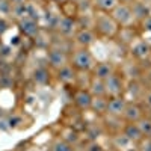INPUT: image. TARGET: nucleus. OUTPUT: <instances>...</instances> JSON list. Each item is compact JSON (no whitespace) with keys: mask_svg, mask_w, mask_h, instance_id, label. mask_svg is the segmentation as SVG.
<instances>
[{"mask_svg":"<svg viewBox=\"0 0 151 151\" xmlns=\"http://www.w3.org/2000/svg\"><path fill=\"white\" fill-rule=\"evenodd\" d=\"M130 53L136 59H145L151 55V47L145 41H136L130 47Z\"/></svg>","mask_w":151,"mask_h":151,"instance_id":"2eb2a0df","label":"nucleus"},{"mask_svg":"<svg viewBox=\"0 0 151 151\" xmlns=\"http://www.w3.org/2000/svg\"><path fill=\"white\" fill-rule=\"evenodd\" d=\"M52 151H74V145L68 144L62 137H56L52 144Z\"/></svg>","mask_w":151,"mask_h":151,"instance_id":"b1692460","label":"nucleus"},{"mask_svg":"<svg viewBox=\"0 0 151 151\" xmlns=\"http://www.w3.org/2000/svg\"><path fill=\"white\" fill-rule=\"evenodd\" d=\"M137 151H151V137H144L137 144Z\"/></svg>","mask_w":151,"mask_h":151,"instance_id":"a878e982","label":"nucleus"},{"mask_svg":"<svg viewBox=\"0 0 151 151\" xmlns=\"http://www.w3.org/2000/svg\"><path fill=\"white\" fill-rule=\"evenodd\" d=\"M144 116V109L139 103L136 101H129L125 106V110L122 113V119L125 122H137Z\"/></svg>","mask_w":151,"mask_h":151,"instance_id":"1a4fd4ad","label":"nucleus"},{"mask_svg":"<svg viewBox=\"0 0 151 151\" xmlns=\"http://www.w3.org/2000/svg\"><path fill=\"white\" fill-rule=\"evenodd\" d=\"M83 151H104V150H103V147L100 145L97 141H91V142L86 144V147H85Z\"/></svg>","mask_w":151,"mask_h":151,"instance_id":"cd10ccee","label":"nucleus"},{"mask_svg":"<svg viewBox=\"0 0 151 151\" xmlns=\"http://www.w3.org/2000/svg\"><path fill=\"white\" fill-rule=\"evenodd\" d=\"M142 23V27L147 30V32H151V15H148L145 20H142L141 21Z\"/></svg>","mask_w":151,"mask_h":151,"instance_id":"c756f323","label":"nucleus"},{"mask_svg":"<svg viewBox=\"0 0 151 151\" xmlns=\"http://www.w3.org/2000/svg\"><path fill=\"white\" fill-rule=\"evenodd\" d=\"M127 100L125 97H112L107 100V110H106V115L110 116H118L122 118V113L125 110V106H127Z\"/></svg>","mask_w":151,"mask_h":151,"instance_id":"0eeeda50","label":"nucleus"},{"mask_svg":"<svg viewBox=\"0 0 151 151\" xmlns=\"http://www.w3.org/2000/svg\"><path fill=\"white\" fill-rule=\"evenodd\" d=\"M104 89H106V97H121L125 91V82L122 74H118L116 71L104 80Z\"/></svg>","mask_w":151,"mask_h":151,"instance_id":"20e7f679","label":"nucleus"},{"mask_svg":"<svg viewBox=\"0 0 151 151\" xmlns=\"http://www.w3.org/2000/svg\"><path fill=\"white\" fill-rule=\"evenodd\" d=\"M110 15L121 27H132L133 23L136 21L130 5H124V3H118L115 6V9L110 12Z\"/></svg>","mask_w":151,"mask_h":151,"instance_id":"7ed1b4c3","label":"nucleus"},{"mask_svg":"<svg viewBox=\"0 0 151 151\" xmlns=\"http://www.w3.org/2000/svg\"><path fill=\"white\" fill-rule=\"evenodd\" d=\"M134 0H118V3H124V5H132Z\"/></svg>","mask_w":151,"mask_h":151,"instance_id":"2f4dec72","label":"nucleus"},{"mask_svg":"<svg viewBox=\"0 0 151 151\" xmlns=\"http://www.w3.org/2000/svg\"><path fill=\"white\" fill-rule=\"evenodd\" d=\"M92 5L97 11L101 12H110L115 9V6L118 5V0H92Z\"/></svg>","mask_w":151,"mask_h":151,"instance_id":"aec40b11","label":"nucleus"},{"mask_svg":"<svg viewBox=\"0 0 151 151\" xmlns=\"http://www.w3.org/2000/svg\"><path fill=\"white\" fill-rule=\"evenodd\" d=\"M20 29H21V32L24 35H27V36H36L38 32H40V26H38L36 20H33L30 17H26V18L20 20Z\"/></svg>","mask_w":151,"mask_h":151,"instance_id":"dca6fc26","label":"nucleus"},{"mask_svg":"<svg viewBox=\"0 0 151 151\" xmlns=\"http://www.w3.org/2000/svg\"><path fill=\"white\" fill-rule=\"evenodd\" d=\"M70 64L77 70V71H85L89 73L92 71L94 65H95V59L92 56V53L89 52V48H74L73 53L70 56Z\"/></svg>","mask_w":151,"mask_h":151,"instance_id":"f03ea898","label":"nucleus"},{"mask_svg":"<svg viewBox=\"0 0 151 151\" xmlns=\"http://www.w3.org/2000/svg\"><path fill=\"white\" fill-rule=\"evenodd\" d=\"M65 134L68 133V136H60L62 139H65L68 144H71V145H76L79 141H80V136H79V133L76 132V130H73V129H65V132H64Z\"/></svg>","mask_w":151,"mask_h":151,"instance_id":"393cba45","label":"nucleus"},{"mask_svg":"<svg viewBox=\"0 0 151 151\" xmlns=\"http://www.w3.org/2000/svg\"><path fill=\"white\" fill-rule=\"evenodd\" d=\"M94 30L101 35L104 38H113L116 36L119 32V26L116 21L112 18L109 12H101V11H95L94 15Z\"/></svg>","mask_w":151,"mask_h":151,"instance_id":"f257e3e1","label":"nucleus"},{"mask_svg":"<svg viewBox=\"0 0 151 151\" xmlns=\"http://www.w3.org/2000/svg\"><path fill=\"white\" fill-rule=\"evenodd\" d=\"M142 100H144V106H147L148 109H151V89H148V91L144 92Z\"/></svg>","mask_w":151,"mask_h":151,"instance_id":"c85d7f7f","label":"nucleus"},{"mask_svg":"<svg viewBox=\"0 0 151 151\" xmlns=\"http://www.w3.org/2000/svg\"><path fill=\"white\" fill-rule=\"evenodd\" d=\"M107 97H92V103H91V110L97 115H106L107 110Z\"/></svg>","mask_w":151,"mask_h":151,"instance_id":"a211bd4d","label":"nucleus"},{"mask_svg":"<svg viewBox=\"0 0 151 151\" xmlns=\"http://www.w3.org/2000/svg\"><path fill=\"white\" fill-rule=\"evenodd\" d=\"M144 2H150V0H144Z\"/></svg>","mask_w":151,"mask_h":151,"instance_id":"72a5a7b5","label":"nucleus"},{"mask_svg":"<svg viewBox=\"0 0 151 151\" xmlns=\"http://www.w3.org/2000/svg\"><path fill=\"white\" fill-rule=\"evenodd\" d=\"M33 80L36 85H47L50 80V71L45 67H40L36 68L33 73Z\"/></svg>","mask_w":151,"mask_h":151,"instance_id":"412c9836","label":"nucleus"},{"mask_svg":"<svg viewBox=\"0 0 151 151\" xmlns=\"http://www.w3.org/2000/svg\"><path fill=\"white\" fill-rule=\"evenodd\" d=\"M132 11H133V15H134V20H145L148 15H151V11H150V6L147 5V2L144 0H134V2L130 5Z\"/></svg>","mask_w":151,"mask_h":151,"instance_id":"4468645a","label":"nucleus"},{"mask_svg":"<svg viewBox=\"0 0 151 151\" xmlns=\"http://www.w3.org/2000/svg\"><path fill=\"white\" fill-rule=\"evenodd\" d=\"M122 133L127 136L132 142H134V144H139L144 139V136H142L139 127L136 125V122H127L124 125V129H122Z\"/></svg>","mask_w":151,"mask_h":151,"instance_id":"f3484780","label":"nucleus"},{"mask_svg":"<svg viewBox=\"0 0 151 151\" xmlns=\"http://www.w3.org/2000/svg\"><path fill=\"white\" fill-rule=\"evenodd\" d=\"M58 80L62 85H74L77 80V70H76L71 64L62 67L60 70H58Z\"/></svg>","mask_w":151,"mask_h":151,"instance_id":"ddd939ff","label":"nucleus"},{"mask_svg":"<svg viewBox=\"0 0 151 151\" xmlns=\"http://www.w3.org/2000/svg\"><path fill=\"white\" fill-rule=\"evenodd\" d=\"M136 125L139 127L141 133L144 137H151V118L150 116H142L139 121L136 122Z\"/></svg>","mask_w":151,"mask_h":151,"instance_id":"5701e85b","label":"nucleus"},{"mask_svg":"<svg viewBox=\"0 0 151 151\" xmlns=\"http://www.w3.org/2000/svg\"><path fill=\"white\" fill-rule=\"evenodd\" d=\"M47 59H48L50 67L55 68L56 71L70 64V56L67 55L65 50L60 48V47H52L50 48L48 55H47Z\"/></svg>","mask_w":151,"mask_h":151,"instance_id":"39448f33","label":"nucleus"},{"mask_svg":"<svg viewBox=\"0 0 151 151\" xmlns=\"http://www.w3.org/2000/svg\"><path fill=\"white\" fill-rule=\"evenodd\" d=\"M74 104L80 110H91V103H92V94L88 89H77L73 95Z\"/></svg>","mask_w":151,"mask_h":151,"instance_id":"f8f14e48","label":"nucleus"},{"mask_svg":"<svg viewBox=\"0 0 151 151\" xmlns=\"http://www.w3.org/2000/svg\"><path fill=\"white\" fill-rule=\"evenodd\" d=\"M12 12V5L9 0H0V14H9Z\"/></svg>","mask_w":151,"mask_h":151,"instance_id":"bb28decb","label":"nucleus"},{"mask_svg":"<svg viewBox=\"0 0 151 151\" xmlns=\"http://www.w3.org/2000/svg\"><path fill=\"white\" fill-rule=\"evenodd\" d=\"M56 29L59 30L60 35L64 36H73L77 32V23L73 20V17H58L56 20Z\"/></svg>","mask_w":151,"mask_h":151,"instance_id":"6e6552de","label":"nucleus"},{"mask_svg":"<svg viewBox=\"0 0 151 151\" xmlns=\"http://www.w3.org/2000/svg\"><path fill=\"white\" fill-rule=\"evenodd\" d=\"M5 30H6V23L3 20H0V35H2Z\"/></svg>","mask_w":151,"mask_h":151,"instance_id":"7c9ffc66","label":"nucleus"},{"mask_svg":"<svg viewBox=\"0 0 151 151\" xmlns=\"http://www.w3.org/2000/svg\"><path fill=\"white\" fill-rule=\"evenodd\" d=\"M112 147L116 151H134V150H137V144L132 142L122 132H119L118 134H115L112 137Z\"/></svg>","mask_w":151,"mask_h":151,"instance_id":"9b49d317","label":"nucleus"},{"mask_svg":"<svg viewBox=\"0 0 151 151\" xmlns=\"http://www.w3.org/2000/svg\"><path fill=\"white\" fill-rule=\"evenodd\" d=\"M89 91L92 97H106V89H104V80H100L95 77H91L89 82Z\"/></svg>","mask_w":151,"mask_h":151,"instance_id":"6ab92c4d","label":"nucleus"},{"mask_svg":"<svg viewBox=\"0 0 151 151\" xmlns=\"http://www.w3.org/2000/svg\"><path fill=\"white\" fill-rule=\"evenodd\" d=\"M29 11H30V5L26 3V2L12 5V14H14L18 20H23V18L29 17Z\"/></svg>","mask_w":151,"mask_h":151,"instance_id":"4be33fe9","label":"nucleus"},{"mask_svg":"<svg viewBox=\"0 0 151 151\" xmlns=\"http://www.w3.org/2000/svg\"><path fill=\"white\" fill-rule=\"evenodd\" d=\"M92 77L100 79V80H106L109 76H112L115 73V67L112 62L109 60H103V62H95V65L92 68Z\"/></svg>","mask_w":151,"mask_h":151,"instance_id":"9d476101","label":"nucleus"},{"mask_svg":"<svg viewBox=\"0 0 151 151\" xmlns=\"http://www.w3.org/2000/svg\"><path fill=\"white\" fill-rule=\"evenodd\" d=\"M11 5H17V3H23V2H26V0H9Z\"/></svg>","mask_w":151,"mask_h":151,"instance_id":"473e14b6","label":"nucleus"},{"mask_svg":"<svg viewBox=\"0 0 151 151\" xmlns=\"http://www.w3.org/2000/svg\"><path fill=\"white\" fill-rule=\"evenodd\" d=\"M95 40H97L95 32L92 29H89V27H82L74 35L76 44H77L79 47H82V48H89L95 42Z\"/></svg>","mask_w":151,"mask_h":151,"instance_id":"423d86ee","label":"nucleus"}]
</instances>
